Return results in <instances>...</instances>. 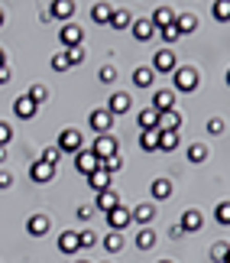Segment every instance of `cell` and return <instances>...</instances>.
Instances as JSON below:
<instances>
[{
	"instance_id": "cell-45",
	"label": "cell",
	"mask_w": 230,
	"mask_h": 263,
	"mask_svg": "<svg viewBox=\"0 0 230 263\" xmlns=\"http://www.w3.org/2000/svg\"><path fill=\"white\" fill-rule=\"evenodd\" d=\"M211 257H214L217 263H224V260H227V240H221V244L211 250Z\"/></svg>"
},
{
	"instance_id": "cell-20",
	"label": "cell",
	"mask_w": 230,
	"mask_h": 263,
	"mask_svg": "<svg viewBox=\"0 0 230 263\" xmlns=\"http://www.w3.org/2000/svg\"><path fill=\"white\" fill-rule=\"evenodd\" d=\"M107 110L117 117V114H127L130 110V95H123V91H117V95H111V101H107Z\"/></svg>"
},
{
	"instance_id": "cell-7",
	"label": "cell",
	"mask_w": 230,
	"mask_h": 263,
	"mask_svg": "<svg viewBox=\"0 0 230 263\" xmlns=\"http://www.w3.org/2000/svg\"><path fill=\"white\" fill-rule=\"evenodd\" d=\"M178 228H182V234H198V231L204 228V218H201V211H195V208H188L182 221H178Z\"/></svg>"
},
{
	"instance_id": "cell-29",
	"label": "cell",
	"mask_w": 230,
	"mask_h": 263,
	"mask_svg": "<svg viewBox=\"0 0 230 263\" xmlns=\"http://www.w3.org/2000/svg\"><path fill=\"white\" fill-rule=\"evenodd\" d=\"M175 146H178V134H172V130H159V149L172 153Z\"/></svg>"
},
{
	"instance_id": "cell-53",
	"label": "cell",
	"mask_w": 230,
	"mask_h": 263,
	"mask_svg": "<svg viewBox=\"0 0 230 263\" xmlns=\"http://www.w3.org/2000/svg\"><path fill=\"white\" fill-rule=\"evenodd\" d=\"M78 263H88V260H78Z\"/></svg>"
},
{
	"instance_id": "cell-16",
	"label": "cell",
	"mask_w": 230,
	"mask_h": 263,
	"mask_svg": "<svg viewBox=\"0 0 230 263\" xmlns=\"http://www.w3.org/2000/svg\"><path fill=\"white\" fill-rule=\"evenodd\" d=\"M94 205L101 208L104 215H107V211H114V208L120 205V195L114 192V185H111V189H104V192H97V201H94Z\"/></svg>"
},
{
	"instance_id": "cell-26",
	"label": "cell",
	"mask_w": 230,
	"mask_h": 263,
	"mask_svg": "<svg viewBox=\"0 0 230 263\" xmlns=\"http://www.w3.org/2000/svg\"><path fill=\"white\" fill-rule=\"evenodd\" d=\"M139 146H143L146 153H156L159 149V130H143V134H139Z\"/></svg>"
},
{
	"instance_id": "cell-15",
	"label": "cell",
	"mask_w": 230,
	"mask_h": 263,
	"mask_svg": "<svg viewBox=\"0 0 230 263\" xmlns=\"http://www.w3.org/2000/svg\"><path fill=\"white\" fill-rule=\"evenodd\" d=\"M49 228H52V221H49L46 215H33V218L26 221V231H29L33 237H46V234H49Z\"/></svg>"
},
{
	"instance_id": "cell-49",
	"label": "cell",
	"mask_w": 230,
	"mask_h": 263,
	"mask_svg": "<svg viewBox=\"0 0 230 263\" xmlns=\"http://www.w3.org/2000/svg\"><path fill=\"white\" fill-rule=\"evenodd\" d=\"M0 82H4V85L10 82V65H4V68H0Z\"/></svg>"
},
{
	"instance_id": "cell-23",
	"label": "cell",
	"mask_w": 230,
	"mask_h": 263,
	"mask_svg": "<svg viewBox=\"0 0 230 263\" xmlns=\"http://www.w3.org/2000/svg\"><path fill=\"white\" fill-rule=\"evenodd\" d=\"M175 29H178L182 36L195 33V29H198V16H195V13H178V16H175Z\"/></svg>"
},
{
	"instance_id": "cell-52",
	"label": "cell",
	"mask_w": 230,
	"mask_h": 263,
	"mask_svg": "<svg viewBox=\"0 0 230 263\" xmlns=\"http://www.w3.org/2000/svg\"><path fill=\"white\" fill-rule=\"evenodd\" d=\"M159 263H172V260H159Z\"/></svg>"
},
{
	"instance_id": "cell-32",
	"label": "cell",
	"mask_w": 230,
	"mask_h": 263,
	"mask_svg": "<svg viewBox=\"0 0 230 263\" xmlns=\"http://www.w3.org/2000/svg\"><path fill=\"white\" fill-rule=\"evenodd\" d=\"M85 55H88V49H85V46H72V49H65L68 65H81V62H85Z\"/></svg>"
},
{
	"instance_id": "cell-10",
	"label": "cell",
	"mask_w": 230,
	"mask_h": 263,
	"mask_svg": "<svg viewBox=\"0 0 230 263\" xmlns=\"http://www.w3.org/2000/svg\"><path fill=\"white\" fill-rule=\"evenodd\" d=\"M72 13H75V0H52V7H49V20H72Z\"/></svg>"
},
{
	"instance_id": "cell-13",
	"label": "cell",
	"mask_w": 230,
	"mask_h": 263,
	"mask_svg": "<svg viewBox=\"0 0 230 263\" xmlns=\"http://www.w3.org/2000/svg\"><path fill=\"white\" fill-rule=\"evenodd\" d=\"M149 23H153V29L172 26V23H175V13H172V7H156V10H153V16H149Z\"/></svg>"
},
{
	"instance_id": "cell-2",
	"label": "cell",
	"mask_w": 230,
	"mask_h": 263,
	"mask_svg": "<svg viewBox=\"0 0 230 263\" xmlns=\"http://www.w3.org/2000/svg\"><path fill=\"white\" fill-rule=\"evenodd\" d=\"M172 78H175V91H195L198 88V72L192 65H175V72H172Z\"/></svg>"
},
{
	"instance_id": "cell-33",
	"label": "cell",
	"mask_w": 230,
	"mask_h": 263,
	"mask_svg": "<svg viewBox=\"0 0 230 263\" xmlns=\"http://www.w3.org/2000/svg\"><path fill=\"white\" fill-rule=\"evenodd\" d=\"M207 159V146L204 143H192L188 146V163H204Z\"/></svg>"
},
{
	"instance_id": "cell-17",
	"label": "cell",
	"mask_w": 230,
	"mask_h": 263,
	"mask_svg": "<svg viewBox=\"0 0 230 263\" xmlns=\"http://www.w3.org/2000/svg\"><path fill=\"white\" fill-rule=\"evenodd\" d=\"M175 107V91H156L153 95V110H159V114H162V110H172Z\"/></svg>"
},
{
	"instance_id": "cell-11",
	"label": "cell",
	"mask_w": 230,
	"mask_h": 263,
	"mask_svg": "<svg viewBox=\"0 0 230 263\" xmlns=\"http://www.w3.org/2000/svg\"><path fill=\"white\" fill-rule=\"evenodd\" d=\"M153 72H162V75H169V72H175V55L169 52V49H159V52L153 55Z\"/></svg>"
},
{
	"instance_id": "cell-25",
	"label": "cell",
	"mask_w": 230,
	"mask_h": 263,
	"mask_svg": "<svg viewBox=\"0 0 230 263\" xmlns=\"http://www.w3.org/2000/svg\"><path fill=\"white\" fill-rule=\"evenodd\" d=\"M130 218H133L136 224H149V221L156 218V208L153 205H136L133 211H130Z\"/></svg>"
},
{
	"instance_id": "cell-30",
	"label": "cell",
	"mask_w": 230,
	"mask_h": 263,
	"mask_svg": "<svg viewBox=\"0 0 230 263\" xmlns=\"http://www.w3.org/2000/svg\"><path fill=\"white\" fill-rule=\"evenodd\" d=\"M101 247L107 250V254H117V250H123V237H120L117 231H111V234L101 240Z\"/></svg>"
},
{
	"instance_id": "cell-48",
	"label": "cell",
	"mask_w": 230,
	"mask_h": 263,
	"mask_svg": "<svg viewBox=\"0 0 230 263\" xmlns=\"http://www.w3.org/2000/svg\"><path fill=\"white\" fill-rule=\"evenodd\" d=\"M75 215H78V218H81V221H88V218H91V215H94V208H88V205H81V208H78V211H75Z\"/></svg>"
},
{
	"instance_id": "cell-39",
	"label": "cell",
	"mask_w": 230,
	"mask_h": 263,
	"mask_svg": "<svg viewBox=\"0 0 230 263\" xmlns=\"http://www.w3.org/2000/svg\"><path fill=\"white\" fill-rule=\"evenodd\" d=\"M214 16L221 20V23H227V20H230V0H217V4H214Z\"/></svg>"
},
{
	"instance_id": "cell-34",
	"label": "cell",
	"mask_w": 230,
	"mask_h": 263,
	"mask_svg": "<svg viewBox=\"0 0 230 263\" xmlns=\"http://www.w3.org/2000/svg\"><path fill=\"white\" fill-rule=\"evenodd\" d=\"M136 247H139V250H153V247H156V234H153L149 228L139 231V234H136Z\"/></svg>"
},
{
	"instance_id": "cell-9",
	"label": "cell",
	"mask_w": 230,
	"mask_h": 263,
	"mask_svg": "<svg viewBox=\"0 0 230 263\" xmlns=\"http://www.w3.org/2000/svg\"><path fill=\"white\" fill-rule=\"evenodd\" d=\"M130 221H133V218H130V208H123V205H117L114 211H107V228L117 231V234L130 224Z\"/></svg>"
},
{
	"instance_id": "cell-24",
	"label": "cell",
	"mask_w": 230,
	"mask_h": 263,
	"mask_svg": "<svg viewBox=\"0 0 230 263\" xmlns=\"http://www.w3.org/2000/svg\"><path fill=\"white\" fill-rule=\"evenodd\" d=\"M130 29H133V36L139 39V43H149V39H153V23H149V20H136V23H130Z\"/></svg>"
},
{
	"instance_id": "cell-35",
	"label": "cell",
	"mask_w": 230,
	"mask_h": 263,
	"mask_svg": "<svg viewBox=\"0 0 230 263\" xmlns=\"http://www.w3.org/2000/svg\"><path fill=\"white\" fill-rule=\"evenodd\" d=\"M94 244H97V234H94L91 228L78 231V247H81V250H88V247H94Z\"/></svg>"
},
{
	"instance_id": "cell-46",
	"label": "cell",
	"mask_w": 230,
	"mask_h": 263,
	"mask_svg": "<svg viewBox=\"0 0 230 263\" xmlns=\"http://www.w3.org/2000/svg\"><path fill=\"white\" fill-rule=\"evenodd\" d=\"M207 134H224V120L211 117V120H207Z\"/></svg>"
},
{
	"instance_id": "cell-19",
	"label": "cell",
	"mask_w": 230,
	"mask_h": 263,
	"mask_svg": "<svg viewBox=\"0 0 230 263\" xmlns=\"http://www.w3.org/2000/svg\"><path fill=\"white\" fill-rule=\"evenodd\" d=\"M58 250H62V254H78V231H62V234H58Z\"/></svg>"
},
{
	"instance_id": "cell-37",
	"label": "cell",
	"mask_w": 230,
	"mask_h": 263,
	"mask_svg": "<svg viewBox=\"0 0 230 263\" xmlns=\"http://www.w3.org/2000/svg\"><path fill=\"white\" fill-rule=\"evenodd\" d=\"M101 169H107V173H120V169H123V159H120V153L117 156H107V159H101Z\"/></svg>"
},
{
	"instance_id": "cell-44",
	"label": "cell",
	"mask_w": 230,
	"mask_h": 263,
	"mask_svg": "<svg viewBox=\"0 0 230 263\" xmlns=\"http://www.w3.org/2000/svg\"><path fill=\"white\" fill-rule=\"evenodd\" d=\"M10 140H13V127H10V124H0V149H4Z\"/></svg>"
},
{
	"instance_id": "cell-14",
	"label": "cell",
	"mask_w": 230,
	"mask_h": 263,
	"mask_svg": "<svg viewBox=\"0 0 230 263\" xmlns=\"http://www.w3.org/2000/svg\"><path fill=\"white\" fill-rule=\"evenodd\" d=\"M178 127H182V114H178L175 107L159 114V127H156V130H172V134H178Z\"/></svg>"
},
{
	"instance_id": "cell-43",
	"label": "cell",
	"mask_w": 230,
	"mask_h": 263,
	"mask_svg": "<svg viewBox=\"0 0 230 263\" xmlns=\"http://www.w3.org/2000/svg\"><path fill=\"white\" fill-rule=\"evenodd\" d=\"M217 221H221L224 228L230 224V205H227V201H221V205H217Z\"/></svg>"
},
{
	"instance_id": "cell-42",
	"label": "cell",
	"mask_w": 230,
	"mask_h": 263,
	"mask_svg": "<svg viewBox=\"0 0 230 263\" xmlns=\"http://www.w3.org/2000/svg\"><path fill=\"white\" fill-rule=\"evenodd\" d=\"M159 33H162V39H165V43H178V39H182V33L175 29V23H172V26H162Z\"/></svg>"
},
{
	"instance_id": "cell-21",
	"label": "cell",
	"mask_w": 230,
	"mask_h": 263,
	"mask_svg": "<svg viewBox=\"0 0 230 263\" xmlns=\"http://www.w3.org/2000/svg\"><path fill=\"white\" fill-rule=\"evenodd\" d=\"M149 195H153L156 201H165V198H172V182H169V179H156L153 185H149Z\"/></svg>"
},
{
	"instance_id": "cell-47",
	"label": "cell",
	"mask_w": 230,
	"mask_h": 263,
	"mask_svg": "<svg viewBox=\"0 0 230 263\" xmlns=\"http://www.w3.org/2000/svg\"><path fill=\"white\" fill-rule=\"evenodd\" d=\"M13 185V173L10 169H0V189H10Z\"/></svg>"
},
{
	"instance_id": "cell-5",
	"label": "cell",
	"mask_w": 230,
	"mask_h": 263,
	"mask_svg": "<svg viewBox=\"0 0 230 263\" xmlns=\"http://www.w3.org/2000/svg\"><path fill=\"white\" fill-rule=\"evenodd\" d=\"M97 166H101V159H97L91 149H78V153H75V169H78V173H81L85 179L91 176Z\"/></svg>"
},
{
	"instance_id": "cell-6",
	"label": "cell",
	"mask_w": 230,
	"mask_h": 263,
	"mask_svg": "<svg viewBox=\"0 0 230 263\" xmlns=\"http://www.w3.org/2000/svg\"><path fill=\"white\" fill-rule=\"evenodd\" d=\"M58 39H62V46H65V49H72V46H85V29H81V26H75V23H65L62 29H58Z\"/></svg>"
},
{
	"instance_id": "cell-51",
	"label": "cell",
	"mask_w": 230,
	"mask_h": 263,
	"mask_svg": "<svg viewBox=\"0 0 230 263\" xmlns=\"http://www.w3.org/2000/svg\"><path fill=\"white\" fill-rule=\"evenodd\" d=\"M0 26H4V10H0Z\"/></svg>"
},
{
	"instance_id": "cell-28",
	"label": "cell",
	"mask_w": 230,
	"mask_h": 263,
	"mask_svg": "<svg viewBox=\"0 0 230 263\" xmlns=\"http://www.w3.org/2000/svg\"><path fill=\"white\" fill-rule=\"evenodd\" d=\"M139 127H143V130H156L159 127V110H153V107L139 110Z\"/></svg>"
},
{
	"instance_id": "cell-27",
	"label": "cell",
	"mask_w": 230,
	"mask_h": 263,
	"mask_svg": "<svg viewBox=\"0 0 230 263\" xmlns=\"http://www.w3.org/2000/svg\"><path fill=\"white\" fill-rule=\"evenodd\" d=\"M153 68H146V65H139V68H133V85L136 88H149V85H153Z\"/></svg>"
},
{
	"instance_id": "cell-38",
	"label": "cell",
	"mask_w": 230,
	"mask_h": 263,
	"mask_svg": "<svg viewBox=\"0 0 230 263\" xmlns=\"http://www.w3.org/2000/svg\"><path fill=\"white\" fill-rule=\"evenodd\" d=\"M39 159H43V163H49V166H58V159H62V153H58V146H46Z\"/></svg>"
},
{
	"instance_id": "cell-18",
	"label": "cell",
	"mask_w": 230,
	"mask_h": 263,
	"mask_svg": "<svg viewBox=\"0 0 230 263\" xmlns=\"http://www.w3.org/2000/svg\"><path fill=\"white\" fill-rule=\"evenodd\" d=\"M111 179H114V176L107 173V169H101V166H97L94 173L88 176V185H91L94 192H104V189H111Z\"/></svg>"
},
{
	"instance_id": "cell-4",
	"label": "cell",
	"mask_w": 230,
	"mask_h": 263,
	"mask_svg": "<svg viewBox=\"0 0 230 263\" xmlns=\"http://www.w3.org/2000/svg\"><path fill=\"white\" fill-rule=\"evenodd\" d=\"M88 124H91L94 134H111V130H114V114L107 107H97V110H91Z\"/></svg>"
},
{
	"instance_id": "cell-50",
	"label": "cell",
	"mask_w": 230,
	"mask_h": 263,
	"mask_svg": "<svg viewBox=\"0 0 230 263\" xmlns=\"http://www.w3.org/2000/svg\"><path fill=\"white\" fill-rule=\"evenodd\" d=\"M7 65V55H4V49H0V68H4Z\"/></svg>"
},
{
	"instance_id": "cell-54",
	"label": "cell",
	"mask_w": 230,
	"mask_h": 263,
	"mask_svg": "<svg viewBox=\"0 0 230 263\" xmlns=\"http://www.w3.org/2000/svg\"><path fill=\"white\" fill-rule=\"evenodd\" d=\"M0 85H4V82H0Z\"/></svg>"
},
{
	"instance_id": "cell-36",
	"label": "cell",
	"mask_w": 230,
	"mask_h": 263,
	"mask_svg": "<svg viewBox=\"0 0 230 263\" xmlns=\"http://www.w3.org/2000/svg\"><path fill=\"white\" fill-rule=\"evenodd\" d=\"M26 98L33 101V104H43V101L49 98V91H46V85H33V88L26 91Z\"/></svg>"
},
{
	"instance_id": "cell-40",
	"label": "cell",
	"mask_w": 230,
	"mask_h": 263,
	"mask_svg": "<svg viewBox=\"0 0 230 263\" xmlns=\"http://www.w3.org/2000/svg\"><path fill=\"white\" fill-rule=\"evenodd\" d=\"M49 65H52V72H68V68H72V65H68V59H65V52H55Z\"/></svg>"
},
{
	"instance_id": "cell-31",
	"label": "cell",
	"mask_w": 230,
	"mask_h": 263,
	"mask_svg": "<svg viewBox=\"0 0 230 263\" xmlns=\"http://www.w3.org/2000/svg\"><path fill=\"white\" fill-rule=\"evenodd\" d=\"M130 23H133V16H130L127 10H114L111 13V26L114 29H130Z\"/></svg>"
},
{
	"instance_id": "cell-1",
	"label": "cell",
	"mask_w": 230,
	"mask_h": 263,
	"mask_svg": "<svg viewBox=\"0 0 230 263\" xmlns=\"http://www.w3.org/2000/svg\"><path fill=\"white\" fill-rule=\"evenodd\" d=\"M58 153H78V149H85V137H81V130H75V127H68L58 134Z\"/></svg>"
},
{
	"instance_id": "cell-8",
	"label": "cell",
	"mask_w": 230,
	"mask_h": 263,
	"mask_svg": "<svg viewBox=\"0 0 230 263\" xmlns=\"http://www.w3.org/2000/svg\"><path fill=\"white\" fill-rule=\"evenodd\" d=\"M29 179L39 182V185H46V182L55 179V166H49V163H43V159H36V163L29 166Z\"/></svg>"
},
{
	"instance_id": "cell-12",
	"label": "cell",
	"mask_w": 230,
	"mask_h": 263,
	"mask_svg": "<svg viewBox=\"0 0 230 263\" xmlns=\"http://www.w3.org/2000/svg\"><path fill=\"white\" fill-rule=\"evenodd\" d=\"M13 114H16L19 120H33V117L39 114V104H33V101L23 95V98H16V101H13Z\"/></svg>"
},
{
	"instance_id": "cell-3",
	"label": "cell",
	"mask_w": 230,
	"mask_h": 263,
	"mask_svg": "<svg viewBox=\"0 0 230 263\" xmlns=\"http://www.w3.org/2000/svg\"><path fill=\"white\" fill-rule=\"evenodd\" d=\"M117 149H120V143H117V137H114V134H97L94 146H91V153H94L97 159H107V156H117Z\"/></svg>"
},
{
	"instance_id": "cell-22",
	"label": "cell",
	"mask_w": 230,
	"mask_h": 263,
	"mask_svg": "<svg viewBox=\"0 0 230 263\" xmlns=\"http://www.w3.org/2000/svg\"><path fill=\"white\" fill-rule=\"evenodd\" d=\"M111 13H114V7H111V4H104V0L91 7V20H94L97 26H107V23H111Z\"/></svg>"
},
{
	"instance_id": "cell-41",
	"label": "cell",
	"mask_w": 230,
	"mask_h": 263,
	"mask_svg": "<svg viewBox=\"0 0 230 263\" xmlns=\"http://www.w3.org/2000/svg\"><path fill=\"white\" fill-rule=\"evenodd\" d=\"M97 78H101L104 85H114V82H117V68H114V65H104L101 72H97Z\"/></svg>"
}]
</instances>
